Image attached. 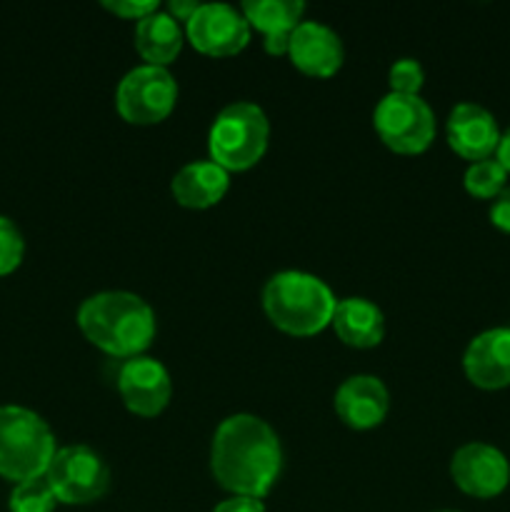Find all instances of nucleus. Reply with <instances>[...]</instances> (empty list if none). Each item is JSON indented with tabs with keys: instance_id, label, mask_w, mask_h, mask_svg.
<instances>
[{
	"instance_id": "21",
	"label": "nucleus",
	"mask_w": 510,
	"mask_h": 512,
	"mask_svg": "<svg viewBox=\"0 0 510 512\" xmlns=\"http://www.w3.org/2000/svg\"><path fill=\"white\" fill-rule=\"evenodd\" d=\"M10 512H53L58 505L53 488L48 480L35 478L28 483H18L10 493Z\"/></svg>"
},
{
	"instance_id": "7",
	"label": "nucleus",
	"mask_w": 510,
	"mask_h": 512,
	"mask_svg": "<svg viewBox=\"0 0 510 512\" xmlns=\"http://www.w3.org/2000/svg\"><path fill=\"white\" fill-rule=\"evenodd\" d=\"M178 103V83L168 68L138 65L128 70L115 90V108L130 125L163 123Z\"/></svg>"
},
{
	"instance_id": "25",
	"label": "nucleus",
	"mask_w": 510,
	"mask_h": 512,
	"mask_svg": "<svg viewBox=\"0 0 510 512\" xmlns=\"http://www.w3.org/2000/svg\"><path fill=\"white\" fill-rule=\"evenodd\" d=\"M490 223L503 233H510V185L490 203Z\"/></svg>"
},
{
	"instance_id": "11",
	"label": "nucleus",
	"mask_w": 510,
	"mask_h": 512,
	"mask_svg": "<svg viewBox=\"0 0 510 512\" xmlns=\"http://www.w3.org/2000/svg\"><path fill=\"white\" fill-rule=\"evenodd\" d=\"M450 478L470 498L488 500L503 493L510 483V463L488 443H468L455 450Z\"/></svg>"
},
{
	"instance_id": "12",
	"label": "nucleus",
	"mask_w": 510,
	"mask_h": 512,
	"mask_svg": "<svg viewBox=\"0 0 510 512\" xmlns=\"http://www.w3.org/2000/svg\"><path fill=\"white\" fill-rule=\"evenodd\" d=\"M288 58L300 73L310 78H333L345 60L340 35L318 20H303L290 33Z\"/></svg>"
},
{
	"instance_id": "26",
	"label": "nucleus",
	"mask_w": 510,
	"mask_h": 512,
	"mask_svg": "<svg viewBox=\"0 0 510 512\" xmlns=\"http://www.w3.org/2000/svg\"><path fill=\"white\" fill-rule=\"evenodd\" d=\"M213 512H265L263 500L255 498H240V495H233V498L223 500L213 508Z\"/></svg>"
},
{
	"instance_id": "14",
	"label": "nucleus",
	"mask_w": 510,
	"mask_h": 512,
	"mask_svg": "<svg viewBox=\"0 0 510 512\" xmlns=\"http://www.w3.org/2000/svg\"><path fill=\"white\" fill-rule=\"evenodd\" d=\"M500 128L490 110L478 103H458L448 115V145L465 160H488L498 150Z\"/></svg>"
},
{
	"instance_id": "27",
	"label": "nucleus",
	"mask_w": 510,
	"mask_h": 512,
	"mask_svg": "<svg viewBox=\"0 0 510 512\" xmlns=\"http://www.w3.org/2000/svg\"><path fill=\"white\" fill-rule=\"evenodd\" d=\"M198 8H200V3H195V0H170L165 13H168L170 18L178 20V23H188Z\"/></svg>"
},
{
	"instance_id": "4",
	"label": "nucleus",
	"mask_w": 510,
	"mask_h": 512,
	"mask_svg": "<svg viewBox=\"0 0 510 512\" xmlns=\"http://www.w3.org/2000/svg\"><path fill=\"white\" fill-rule=\"evenodd\" d=\"M55 435L38 413L18 405L0 408V475L28 483L43 478L55 458Z\"/></svg>"
},
{
	"instance_id": "10",
	"label": "nucleus",
	"mask_w": 510,
	"mask_h": 512,
	"mask_svg": "<svg viewBox=\"0 0 510 512\" xmlns=\"http://www.w3.org/2000/svg\"><path fill=\"white\" fill-rule=\"evenodd\" d=\"M118 393L133 415L158 418L173 398V380L160 360L140 355V358L125 360L120 368Z\"/></svg>"
},
{
	"instance_id": "6",
	"label": "nucleus",
	"mask_w": 510,
	"mask_h": 512,
	"mask_svg": "<svg viewBox=\"0 0 510 512\" xmlns=\"http://www.w3.org/2000/svg\"><path fill=\"white\" fill-rule=\"evenodd\" d=\"M380 140L398 155H420L435 140V113L420 95L388 93L373 113Z\"/></svg>"
},
{
	"instance_id": "28",
	"label": "nucleus",
	"mask_w": 510,
	"mask_h": 512,
	"mask_svg": "<svg viewBox=\"0 0 510 512\" xmlns=\"http://www.w3.org/2000/svg\"><path fill=\"white\" fill-rule=\"evenodd\" d=\"M263 48L268 55H288L290 50V33H278V35H265Z\"/></svg>"
},
{
	"instance_id": "8",
	"label": "nucleus",
	"mask_w": 510,
	"mask_h": 512,
	"mask_svg": "<svg viewBox=\"0 0 510 512\" xmlns=\"http://www.w3.org/2000/svg\"><path fill=\"white\" fill-rule=\"evenodd\" d=\"M45 480L58 503L90 505L110 488V470L105 460L88 445H68L55 453Z\"/></svg>"
},
{
	"instance_id": "19",
	"label": "nucleus",
	"mask_w": 510,
	"mask_h": 512,
	"mask_svg": "<svg viewBox=\"0 0 510 512\" xmlns=\"http://www.w3.org/2000/svg\"><path fill=\"white\" fill-rule=\"evenodd\" d=\"M240 13L248 20L250 30L265 35L293 33L303 23L305 3L300 0H248L240 5Z\"/></svg>"
},
{
	"instance_id": "18",
	"label": "nucleus",
	"mask_w": 510,
	"mask_h": 512,
	"mask_svg": "<svg viewBox=\"0 0 510 512\" xmlns=\"http://www.w3.org/2000/svg\"><path fill=\"white\" fill-rule=\"evenodd\" d=\"M135 50L145 65L168 68L183 50V28L165 10H155L135 25Z\"/></svg>"
},
{
	"instance_id": "3",
	"label": "nucleus",
	"mask_w": 510,
	"mask_h": 512,
	"mask_svg": "<svg viewBox=\"0 0 510 512\" xmlns=\"http://www.w3.org/2000/svg\"><path fill=\"white\" fill-rule=\"evenodd\" d=\"M333 290L320 278L300 270L275 273L263 288V310L270 323L293 338H313L333 323Z\"/></svg>"
},
{
	"instance_id": "23",
	"label": "nucleus",
	"mask_w": 510,
	"mask_h": 512,
	"mask_svg": "<svg viewBox=\"0 0 510 512\" xmlns=\"http://www.w3.org/2000/svg\"><path fill=\"white\" fill-rule=\"evenodd\" d=\"M388 83H390V93L418 95L425 83L423 65L413 58L398 60V63H393V68H390Z\"/></svg>"
},
{
	"instance_id": "1",
	"label": "nucleus",
	"mask_w": 510,
	"mask_h": 512,
	"mask_svg": "<svg viewBox=\"0 0 510 512\" xmlns=\"http://www.w3.org/2000/svg\"><path fill=\"white\" fill-rule=\"evenodd\" d=\"M283 470V445L263 418L235 413L215 428L210 473L215 483L240 498L263 500Z\"/></svg>"
},
{
	"instance_id": "17",
	"label": "nucleus",
	"mask_w": 510,
	"mask_h": 512,
	"mask_svg": "<svg viewBox=\"0 0 510 512\" xmlns=\"http://www.w3.org/2000/svg\"><path fill=\"white\" fill-rule=\"evenodd\" d=\"M330 328L348 348L368 350L383 343L385 315L375 303L365 298L338 300Z\"/></svg>"
},
{
	"instance_id": "13",
	"label": "nucleus",
	"mask_w": 510,
	"mask_h": 512,
	"mask_svg": "<svg viewBox=\"0 0 510 512\" xmlns=\"http://www.w3.org/2000/svg\"><path fill=\"white\" fill-rule=\"evenodd\" d=\"M333 405L348 428L373 430L388 418L390 393L375 375H353L335 390Z\"/></svg>"
},
{
	"instance_id": "24",
	"label": "nucleus",
	"mask_w": 510,
	"mask_h": 512,
	"mask_svg": "<svg viewBox=\"0 0 510 512\" xmlns=\"http://www.w3.org/2000/svg\"><path fill=\"white\" fill-rule=\"evenodd\" d=\"M103 8L123 20H143L153 15L155 10H160V3L158 0H148V3H140V0H103Z\"/></svg>"
},
{
	"instance_id": "22",
	"label": "nucleus",
	"mask_w": 510,
	"mask_h": 512,
	"mask_svg": "<svg viewBox=\"0 0 510 512\" xmlns=\"http://www.w3.org/2000/svg\"><path fill=\"white\" fill-rule=\"evenodd\" d=\"M23 253L25 240L20 235L18 225L5 218V215H0V278L18 270V265L23 263Z\"/></svg>"
},
{
	"instance_id": "20",
	"label": "nucleus",
	"mask_w": 510,
	"mask_h": 512,
	"mask_svg": "<svg viewBox=\"0 0 510 512\" xmlns=\"http://www.w3.org/2000/svg\"><path fill=\"white\" fill-rule=\"evenodd\" d=\"M463 185L473 198L493 200L508 188V173L495 158L480 160V163H470V168L465 170Z\"/></svg>"
},
{
	"instance_id": "16",
	"label": "nucleus",
	"mask_w": 510,
	"mask_h": 512,
	"mask_svg": "<svg viewBox=\"0 0 510 512\" xmlns=\"http://www.w3.org/2000/svg\"><path fill=\"white\" fill-rule=\"evenodd\" d=\"M230 188V173L213 160H195L173 175L170 193L175 203L190 210H205L218 205Z\"/></svg>"
},
{
	"instance_id": "2",
	"label": "nucleus",
	"mask_w": 510,
	"mask_h": 512,
	"mask_svg": "<svg viewBox=\"0 0 510 512\" xmlns=\"http://www.w3.org/2000/svg\"><path fill=\"white\" fill-rule=\"evenodd\" d=\"M78 328L90 345L110 358H140L153 345L155 313L140 295L105 290L85 298L78 308Z\"/></svg>"
},
{
	"instance_id": "5",
	"label": "nucleus",
	"mask_w": 510,
	"mask_h": 512,
	"mask_svg": "<svg viewBox=\"0 0 510 512\" xmlns=\"http://www.w3.org/2000/svg\"><path fill=\"white\" fill-rule=\"evenodd\" d=\"M270 123L263 108L248 100L230 103L215 115L208 133V153L215 165L228 173H243L268 150Z\"/></svg>"
},
{
	"instance_id": "9",
	"label": "nucleus",
	"mask_w": 510,
	"mask_h": 512,
	"mask_svg": "<svg viewBox=\"0 0 510 512\" xmlns=\"http://www.w3.org/2000/svg\"><path fill=\"white\" fill-rule=\"evenodd\" d=\"M185 35L198 53L230 58L248 45L250 25L240 8L228 3H200L193 18L185 23Z\"/></svg>"
},
{
	"instance_id": "30",
	"label": "nucleus",
	"mask_w": 510,
	"mask_h": 512,
	"mask_svg": "<svg viewBox=\"0 0 510 512\" xmlns=\"http://www.w3.org/2000/svg\"><path fill=\"white\" fill-rule=\"evenodd\" d=\"M438 512H455V510H438Z\"/></svg>"
},
{
	"instance_id": "15",
	"label": "nucleus",
	"mask_w": 510,
	"mask_h": 512,
	"mask_svg": "<svg viewBox=\"0 0 510 512\" xmlns=\"http://www.w3.org/2000/svg\"><path fill=\"white\" fill-rule=\"evenodd\" d=\"M465 378L480 390L510 385V328H493L475 335L463 355Z\"/></svg>"
},
{
	"instance_id": "29",
	"label": "nucleus",
	"mask_w": 510,
	"mask_h": 512,
	"mask_svg": "<svg viewBox=\"0 0 510 512\" xmlns=\"http://www.w3.org/2000/svg\"><path fill=\"white\" fill-rule=\"evenodd\" d=\"M495 160L505 168V173L510 175V128L500 135L498 150H495Z\"/></svg>"
}]
</instances>
